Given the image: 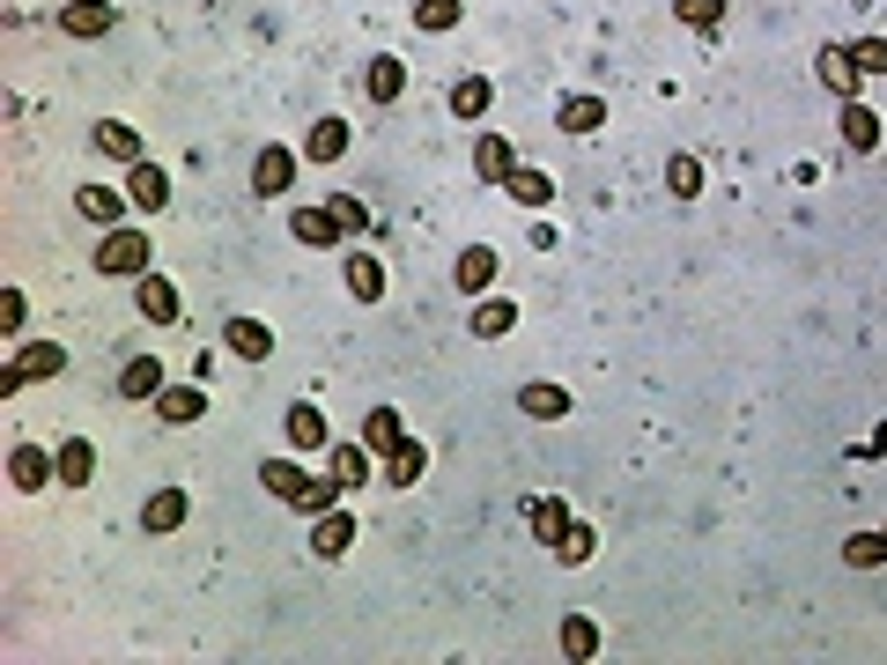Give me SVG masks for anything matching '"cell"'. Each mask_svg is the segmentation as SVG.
Returning a JSON list of instances; mask_svg holds the SVG:
<instances>
[{
	"instance_id": "39",
	"label": "cell",
	"mask_w": 887,
	"mask_h": 665,
	"mask_svg": "<svg viewBox=\"0 0 887 665\" xmlns=\"http://www.w3.org/2000/svg\"><path fill=\"white\" fill-rule=\"evenodd\" d=\"M673 15H681L688 30H717L725 23V0H673Z\"/></svg>"
},
{
	"instance_id": "30",
	"label": "cell",
	"mask_w": 887,
	"mask_h": 665,
	"mask_svg": "<svg viewBox=\"0 0 887 665\" xmlns=\"http://www.w3.org/2000/svg\"><path fill=\"white\" fill-rule=\"evenodd\" d=\"M229 347H237L245 363H259V355H274V333L259 319H229Z\"/></svg>"
},
{
	"instance_id": "31",
	"label": "cell",
	"mask_w": 887,
	"mask_h": 665,
	"mask_svg": "<svg viewBox=\"0 0 887 665\" xmlns=\"http://www.w3.org/2000/svg\"><path fill=\"white\" fill-rule=\"evenodd\" d=\"M399 89H407V60H393V52H385V60H370V97L393 104Z\"/></svg>"
},
{
	"instance_id": "36",
	"label": "cell",
	"mask_w": 887,
	"mask_h": 665,
	"mask_svg": "<svg viewBox=\"0 0 887 665\" xmlns=\"http://www.w3.org/2000/svg\"><path fill=\"white\" fill-rule=\"evenodd\" d=\"M333 473H341L348 489H363L370 481V443H333Z\"/></svg>"
},
{
	"instance_id": "33",
	"label": "cell",
	"mask_w": 887,
	"mask_h": 665,
	"mask_svg": "<svg viewBox=\"0 0 887 665\" xmlns=\"http://www.w3.org/2000/svg\"><path fill=\"white\" fill-rule=\"evenodd\" d=\"M97 148H104V155H119V163H141V133H133V126H119V119L97 126Z\"/></svg>"
},
{
	"instance_id": "42",
	"label": "cell",
	"mask_w": 887,
	"mask_h": 665,
	"mask_svg": "<svg viewBox=\"0 0 887 665\" xmlns=\"http://www.w3.org/2000/svg\"><path fill=\"white\" fill-rule=\"evenodd\" d=\"M415 23L421 30H459V0H415Z\"/></svg>"
},
{
	"instance_id": "6",
	"label": "cell",
	"mask_w": 887,
	"mask_h": 665,
	"mask_svg": "<svg viewBox=\"0 0 887 665\" xmlns=\"http://www.w3.org/2000/svg\"><path fill=\"white\" fill-rule=\"evenodd\" d=\"M126 200L133 207H171V171L163 163H126Z\"/></svg>"
},
{
	"instance_id": "15",
	"label": "cell",
	"mask_w": 887,
	"mask_h": 665,
	"mask_svg": "<svg viewBox=\"0 0 887 665\" xmlns=\"http://www.w3.org/2000/svg\"><path fill=\"white\" fill-rule=\"evenodd\" d=\"M517 407H525L533 421H563L569 415V393H563V385H547V377H533V385L517 393Z\"/></svg>"
},
{
	"instance_id": "25",
	"label": "cell",
	"mask_w": 887,
	"mask_h": 665,
	"mask_svg": "<svg viewBox=\"0 0 887 665\" xmlns=\"http://www.w3.org/2000/svg\"><path fill=\"white\" fill-rule=\"evenodd\" d=\"M363 443H370V451H399V443H407V421H399V407H377V415L363 421Z\"/></svg>"
},
{
	"instance_id": "13",
	"label": "cell",
	"mask_w": 887,
	"mask_h": 665,
	"mask_svg": "<svg viewBox=\"0 0 887 665\" xmlns=\"http://www.w3.org/2000/svg\"><path fill=\"white\" fill-rule=\"evenodd\" d=\"M813 74H821V82H829L836 97H858V60H851L843 45H821V60H813Z\"/></svg>"
},
{
	"instance_id": "4",
	"label": "cell",
	"mask_w": 887,
	"mask_h": 665,
	"mask_svg": "<svg viewBox=\"0 0 887 665\" xmlns=\"http://www.w3.org/2000/svg\"><path fill=\"white\" fill-rule=\"evenodd\" d=\"M348 547H355V517L333 503V511H319V525H311V555H319V562H341Z\"/></svg>"
},
{
	"instance_id": "8",
	"label": "cell",
	"mask_w": 887,
	"mask_h": 665,
	"mask_svg": "<svg viewBox=\"0 0 887 665\" xmlns=\"http://www.w3.org/2000/svg\"><path fill=\"white\" fill-rule=\"evenodd\" d=\"M289 237H296V245H341L348 229L333 222V207H296V215H289Z\"/></svg>"
},
{
	"instance_id": "28",
	"label": "cell",
	"mask_w": 887,
	"mask_h": 665,
	"mask_svg": "<svg viewBox=\"0 0 887 665\" xmlns=\"http://www.w3.org/2000/svg\"><path fill=\"white\" fill-rule=\"evenodd\" d=\"M563 658H599V629H591V614H563Z\"/></svg>"
},
{
	"instance_id": "24",
	"label": "cell",
	"mask_w": 887,
	"mask_h": 665,
	"mask_svg": "<svg viewBox=\"0 0 887 665\" xmlns=\"http://www.w3.org/2000/svg\"><path fill=\"white\" fill-rule=\"evenodd\" d=\"M525 525H533V533L555 547V533L569 525V503H563V495H533V503H525Z\"/></svg>"
},
{
	"instance_id": "14",
	"label": "cell",
	"mask_w": 887,
	"mask_h": 665,
	"mask_svg": "<svg viewBox=\"0 0 887 665\" xmlns=\"http://www.w3.org/2000/svg\"><path fill=\"white\" fill-rule=\"evenodd\" d=\"M473 171H481V178H495V185H511V171H517L511 141H503V133H481V141H473Z\"/></svg>"
},
{
	"instance_id": "38",
	"label": "cell",
	"mask_w": 887,
	"mask_h": 665,
	"mask_svg": "<svg viewBox=\"0 0 887 665\" xmlns=\"http://www.w3.org/2000/svg\"><path fill=\"white\" fill-rule=\"evenodd\" d=\"M511 193L525 200V207H547V200H555V178H547V171H533V163H525V171H511Z\"/></svg>"
},
{
	"instance_id": "23",
	"label": "cell",
	"mask_w": 887,
	"mask_h": 665,
	"mask_svg": "<svg viewBox=\"0 0 887 665\" xmlns=\"http://www.w3.org/2000/svg\"><path fill=\"white\" fill-rule=\"evenodd\" d=\"M89 473H97V443H89V437H67V443H60V481L82 489Z\"/></svg>"
},
{
	"instance_id": "27",
	"label": "cell",
	"mask_w": 887,
	"mask_h": 665,
	"mask_svg": "<svg viewBox=\"0 0 887 665\" xmlns=\"http://www.w3.org/2000/svg\"><path fill=\"white\" fill-rule=\"evenodd\" d=\"M489 104H495V89L481 74H459V82H451V111H459V119H481Z\"/></svg>"
},
{
	"instance_id": "35",
	"label": "cell",
	"mask_w": 887,
	"mask_h": 665,
	"mask_svg": "<svg viewBox=\"0 0 887 665\" xmlns=\"http://www.w3.org/2000/svg\"><path fill=\"white\" fill-rule=\"evenodd\" d=\"M341 495H348V481H341V473H325V481H311V489L296 495V511H303V517H319V511H333Z\"/></svg>"
},
{
	"instance_id": "40",
	"label": "cell",
	"mask_w": 887,
	"mask_h": 665,
	"mask_svg": "<svg viewBox=\"0 0 887 665\" xmlns=\"http://www.w3.org/2000/svg\"><path fill=\"white\" fill-rule=\"evenodd\" d=\"M665 185H673L681 200H695L703 193V163H695V155H673V163H665Z\"/></svg>"
},
{
	"instance_id": "21",
	"label": "cell",
	"mask_w": 887,
	"mask_h": 665,
	"mask_svg": "<svg viewBox=\"0 0 887 665\" xmlns=\"http://www.w3.org/2000/svg\"><path fill=\"white\" fill-rule=\"evenodd\" d=\"M289 443H296V459H303V451H325V415L319 407H289Z\"/></svg>"
},
{
	"instance_id": "20",
	"label": "cell",
	"mask_w": 887,
	"mask_h": 665,
	"mask_svg": "<svg viewBox=\"0 0 887 665\" xmlns=\"http://www.w3.org/2000/svg\"><path fill=\"white\" fill-rule=\"evenodd\" d=\"M15 369H23V377H60V369H67V347H60V341H30V347H15Z\"/></svg>"
},
{
	"instance_id": "32",
	"label": "cell",
	"mask_w": 887,
	"mask_h": 665,
	"mask_svg": "<svg viewBox=\"0 0 887 665\" xmlns=\"http://www.w3.org/2000/svg\"><path fill=\"white\" fill-rule=\"evenodd\" d=\"M259 481H267L274 495H289V503H296L303 489H311V473L296 466V459H267V466H259Z\"/></svg>"
},
{
	"instance_id": "16",
	"label": "cell",
	"mask_w": 887,
	"mask_h": 665,
	"mask_svg": "<svg viewBox=\"0 0 887 665\" xmlns=\"http://www.w3.org/2000/svg\"><path fill=\"white\" fill-rule=\"evenodd\" d=\"M451 281H459L467 296H481L495 281V251L489 245H467V251H459V267H451Z\"/></svg>"
},
{
	"instance_id": "37",
	"label": "cell",
	"mask_w": 887,
	"mask_h": 665,
	"mask_svg": "<svg viewBox=\"0 0 887 665\" xmlns=\"http://www.w3.org/2000/svg\"><path fill=\"white\" fill-rule=\"evenodd\" d=\"M74 207H82V222H119V193H111V185H82Z\"/></svg>"
},
{
	"instance_id": "10",
	"label": "cell",
	"mask_w": 887,
	"mask_h": 665,
	"mask_svg": "<svg viewBox=\"0 0 887 665\" xmlns=\"http://www.w3.org/2000/svg\"><path fill=\"white\" fill-rule=\"evenodd\" d=\"M52 473H60V459H45L38 443H15V451H8V481H15V489H45Z\"/></svg>"
},
{
	"instance_id": "5",
	"label": "cell",
	"mask_w": 887,
	"mask_h": 665,
	"mask_svg": "<svg viewBox=\"0 0 887 665\" xmlns=\"http://www.w3.org/2000/svg\"><path fill=\"white\" fill-rule=\"evenodd\" d=\"M111 23H119V0H67V8H60V30H67V37H104Z\"/></svg>"
},
{
	"instance_id": "17",
	"label": "cell",
	"mask_w": 887,
	"mask_h": 665,
	"mask_svg": "<svg viewBox=\"0 0 887 665\" xmlns=\"http://www.w3.org/2000/svg\"><path fill=\"white\" fill-rule=\"evenodd\" d=\"M421 473H429V451H421L415 437L399 443V451H385V481H393V489H415Z\"/></svg>"
},
{
	"instance_id": "1",
	"label": "cell",
	"mask_w": 887,
	"mask_h": 665,
	"mask_svg": "<svg viewBox=\"0 0 887 665\" xmlns=\"http://www.w3.org/2000/svg\"><path fill=\"white\" fill-rule=\"evenodd\" d=\"M97 273H148V237L111 222V237L97 245Z\"/></svg>"
},
{
	"instance_id": "18",
	"label": "cell",
	"mask_w": 887,
	"mask_h": 665,
	"mask_svg": "<svg viewBox=\"0 0 887 665\" xmlns=\"http://www.w3.org/2000/svg\"><path fill=\"white\" fill-rule=\"evenodd\" d=\"M348 296H355V303H377V296H385V267H377V259H370V251H355V259H348Z\"/></svg>"
},
{
	"instance_id": "2",
	"label": "cell",
	"mask_w": 887,
	"mask_h": 665,
	"mask_svg": "<svg viewBox=\"0 0 887 665\" xmlns=\"http://www.w3.org/2000/svg\"><path fill=\"white\" fill-rule=\"evenodd\" d=\"M296 185V148H259V163H252V193H267V200H281Z\"/></svg>"
},
{
	"instance_id": "29",
	"label": "cell",
	"mask_w": 887,
	"mask_h": 665,
	"mask_svg": "<svg viewBox=\"0 0 887 665\" xmlns=\"http://www.w3.org/2000/svg\"><path fill=\"white\" fill-rule=\"evenodd\" d=\"M511 325H517V303H503V296H489V303H473V333H481V341H503Z\"/></svg>"
},
{
	"instance_id": "22",
	"label": "cell",
	"mask_w": 887,
	"mask_h": 665,
	"mask_svg": "<svg viewBox=\"0 0 887 665\" xmlns=\"http://www.w3.org/2000/svg\"><path fill=\"white\" fill-rule=\"evenodd\" d=\"M555 126H563V133H599V126H607V104L599 97H563Z\"/></svg>"
},
{
	"instance_id": "9",
	"label": "cell",
	"mask_w": 887,
	"mask_h": 665,
	"mask_svg": "<svg viewBox=\"0 0 887 665\" xmlns=\"http://www.w3.org/2000/svg\"><path fill=\"white\" fill-rule=\"evenodd\" d=\"M156 415L171 421V429H185V421L207 415V393H200V385H163V393H156Z\"/></svg>"
},
{
	"instance_id": "19",
	"label": "cell",
	"mask_w": 887,
	"mask_h": 665,
	"mask_svg": "<svg viewBox=\"0 0 887 665\" xmlns=\"http://www.w3.org/2000/svg\"><path fill=\"white\" fill-rule=\"evenodd\" d=\"M119 393L126 399H156L163 393V363H156V355H133V363L119 369Z\"/></svg>"
},
{
	"instance_id": "41",
	"label": "cell",
	"mask_w": 887,
	"mask_h": 665,
	"mask_svg": "<svg viewBox=\"0 0 887 665\" xmlns=\"http://www.w3.org/2000/svg\"><path fill=\"white\" fill-rule=\"evenodd\" d=\"M325 207H333V222H341L348 237H363V229H370V207H363V200H355V193H333V200H325Z\"/></svg>"
},
{
	"instance_id": "43",
	"label": "cell",
	"mask_w": 887,
	"mask_h": 665,
	"mask_svg": "<svg viewBox=\"0 0 887 665\" xmlns=\"http://www.w3.org/2000/svg\"><path fill=\"white\" fill-rule=\"evenodd\" d=\"M851 60H858V74H887V37H858Z\"/></svg>"
},
{
	"instance_id": "3",
	"label": "cell",
	"mask_w": 887,
	"mask_h": 665,
	"mask_svg": "<svg viewBox=\"0 0 887 665\" xmlns=\"http://www.w3.org/2000/svg\"><path fill=\"white\" fill-rule=\"evenodd\" d=\"M133 296H141V319L148 325H178V311H185V296H178L171 273H141V289H133Z\"/></svg>"
},
{
	"instance_id": "26",
	"label": "cell",
	"mask_w": 887,
	"mask_h": 665,
	"mask_svg": "<svg viewBox=\"0 0 887 665\" xmlns=\"http://www.w3.org/2000/svg\"><path fill=\"white\" fill-rule=\"evenodd\" d=\"M591 547H599V533H591V525H577V517H569L563 533H555V562H563V569H577V562H591Z\"/></svg>"
},
{
	"instance_id": "7",
	"label": "cell",
	"mask_w": 887,
	"mask_h": 665,
	"mask_svg": "<svg viewBox=\"0 0 887 665\" xmlns=\"http://www.w3.org/2000/svg\"><path fill=\"white\" fill-rule=\"evenodd\" d=\"M185 511H193V503H185V489H156L141 503V533H178V525H185Z\"/></svg>"
},
{
	"instance_id": "34",
	"label": "cell",
	"mask_w": 887,
	"mask_h": 665,
	"mask_svg": "<svg viewBox=\"0 0 887 665\" xmlns=\"http://www.w3.org/2000/svg\"><path fill=\"white\" fill-rule=\"evenodd\" d=\"M843 562H851V569H880L887 562V533H851V540H843Z\"/></svg>"
},
{
	"instance_id": "12",
	"label": "cell",
	"mask_w": 887,
	"mask_h": 665,
	"mask_svg": "<svg viewBox=\"0 0 887 665\" xmlns=\"http://www.w3.org/2000/svg\"><path fill=\"white\" fill-rule=\"evenodd\" d=\"M348 141H355V133H348V119H319L311 133H303V155H311V163H341Z\"/></svg>"
},
{
	"instance_id": "11",
	"label": "cell",
	"mask_w": 887,
	"mask_h": 665,
	"mask_svg": "<svg viewBox=\"0 0 887 665\" xmlns=\"http://www.w3.org/2000/svg\"><path fill=\"white\" fill-rule=\"evenodd\" d=\"M843 141L858 148V155H873V148H880V111L858 104V97H843Z\"/></svg>"
}]
</instances>
